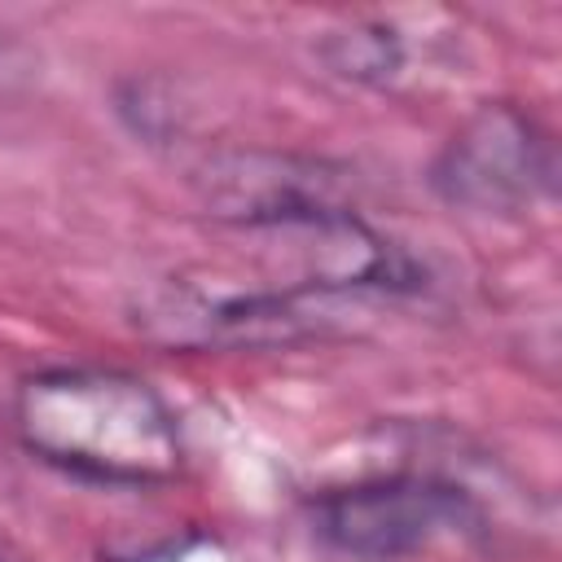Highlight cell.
<instances>
[{
	"label": "cell",
	"mask_w": 562,
	"mask_h": 562,
	"mask_svg": "<svg viewBox=\"0 0 562 562\" xmlns=\"http://www.w3.org/2000/svg\"><path fill=\"white\" fill-rule=\"evenodd\" d=\"M9 426L31 457L88 483L158 487L184 465L171 404L123 369H40L18 382Z\"/></svg>",
	"instance_id": "1"
},
{
	"label": "cell",
	"mask_w": 562,
	"mask_h": 562,
	"mask_svg": "<svg viewBox=\"0 0 562 562\" xmlns=\"http://www.w3.org/2000/svg\"><path fill=\"white\" fill-rule=\"evenodd\" d=\"M373 299H351L312 285H202L167 281L136 307V325L167 347H299L342 334Z\"/></svg>",
	"instance_id": "2"
},
{
	"label": "cell",
	"mask_w": 562,
	"mask_h": 562,
	"mask_svg": "<svg viewBox=\"0 0 562 562\" xmlns=\"http://www.w3.org/2000/svg\"><path fill=\"white\" fill-rule=\"evenodd\" d=\"M312 536L360 562H395L435 544L487 536V509L443 474H378L325 487L307 501Z\"/></svg>",
	"instance_id": "3"
},
{
	"label": "cell",
	"mask_w": 562,
	"mask_h": 562,
	"mask_svg": "<svg viewBox=\"0 0 562 562\" xmlns=\"http://www.w3.org/2000/svg\"><path fill=\"white\" fill-rule=\"evenodd\" d=\"M430 193L465 215H522L558 193L553 132L514 101L479 105L430 158Z\"/></svg>",
	"instance_id": "4"
},
{
	"label": "cell",
	"mask_w": 562,
	"mask_h": 562,
	"mask_svg": "<svg viewBox=\"0 0 562 562\" xmlns=\"http://www.w3.org/2000/svg\"><path fill=\"white\" fill-rule=\"evenodd\" d=\"M189 184L211 220L241 233H272L356 206L351 167L299 149H215L198 158Z\"/></svg>",
	"instance_id": "5"
},
{
	"label": "cell",
	"mask_w": 562,
	"mask_h": 562,
	"mask_svg": "<svg viewBox=\"0 0 562 562\" xmlns=\"http://www.w3.org/2000/svg\"><path fill=\"white\" fill-rule=\"evenodd\" d=\"M321 66L356 88H391L408 75V40L378 18L342 22L316 40Z\"/></svg>",
	"instance_id": "6"
},
{
	"label": "cell",
	"mask_w": 562,
	"mask_h": 562,
	"mask_svg": "<svg viewBox=\"0 0 562 562\" xmlns=\"http://www.w3.org/2000/svg\"><path fill=\"white\" fill-rule=\"evenodd\" d=\"M0 562H9V558H4V553H0Z\"/></svg>",
	"instance_id": "7"
}]
</instances>
